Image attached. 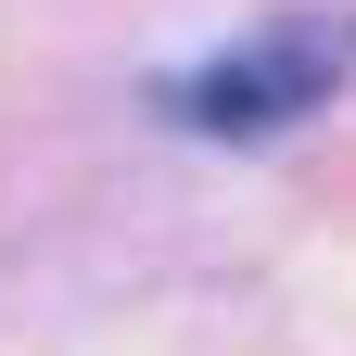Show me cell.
I'll return each mask as SVG.
<instances>
[{
  "mask_svg": "<svg viewBox=\"0 0 356 356\" xmlns=\"http://www.w3.org/2000/svg\"><path fill=\"white\" fill-rule=\"evenodd\" d=\"M343 89V38L318 13H280V26H254L242 51H216L165 89V115L178 127H204V140H267V127H293V115H318Z\"/></svg>",
  "mask_w": 356,
  "mask_h": 356,
  "instance_id": "1",
  "label": "cell"
}]
</instances>
